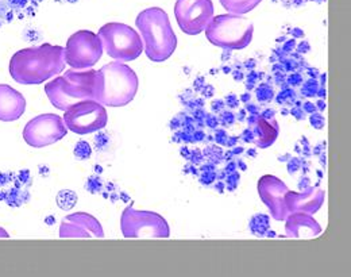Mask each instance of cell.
<instances>
[{
    "label": "cell",
    "mask_w": 351,
    "mask_h": 277,
    "mask_svg": "<svg viewBox=\"0 0 351 277\" xmlns=\"http://www.w3.org/2000/svg\"><path fill=\"white\" fill-rule=\"evenodd\" d=\"M11 77L23 86H38L65 69V47L51 44L18 50L10 60Z\"/></svg>",
    "instance_id": "6da1fadb"
},
{
    "label": "cell",
    "mask_w": 351,
    "mask_h": 277,
    "mask_svg": "<svg viewBox=\"0 0 351 277\" xmlns=\"http://www.w3.org/2000/svg\"><path fill=\"white\" fill-rule=\"evenodd\" d=\"M143 41L146 57L153 62H164L172 57L177 47L169 15L160 7H150L141 11L135 19Z\"/></svg>",
    "instance_id": "7a4b0ae2"
},
{
    "label": "cell",
    "mask_w": 351,
    "mask_h": 277,
    "mask_svg": "<svg viewBox=\"0 0 351 277\" xmlns=\"http://www.w3.org/2000/svg\"><path fill=\"white\" fill-rule=\"evenodd\" d=\"M100 73L96 69H68L64 76H57L45 86L50 103L61 111L82 100H97Z\"/></svg>",
    "instance_id": "3957f363"
},
{
    "label": "cell",
    "mask_w": 351,
    "mask_h": 277,
    "mask_svg": "<svg viewBox=\"0 0 351 277\" xmlns=\"http://www.w3.org/2000/svg\"><path fill=\"white\" fill-rule=\"evenodd\" d=\"M100 88L97 101L108 107H125L138 93L139 80L132 68L121 61L108 62L99 69Z\"/></svg>",
    "instance_id": "277c9868"
},
{
    "label": "cell",
    "mask_w": 351,
    "mask_h": 277,
    "mask_svg": "<svg viewBox=\"0 0 351 277\" xmlns=\"http://www.w3.org/2000/svg\"><path fill=\"white\" fill-rule=\"evenodd\" d=\"M204 32L207 40L214 47L242 50L253 41L254 25L243 15L221 14L213 18Z\"/></svg>",
    "instance_id": "5b68a950"
},
{
    "label": "cell",
    "mask_w": 351,
    "mask_h": 277,
    "mask_svg": "<svg viewBox=\"0 0 351 277\" xmlns=\"http://www.w3.org/2000/svg\"><path fill=\"white\" fill-rule=\"evenodd\" d=\"M99 37L108 57L126 62L136 60L143 51L141 34L132 26L121 22H110L100 27Z\"/></svg>",
    "instance_id": "8992f818"
},
{
    "label": "cell",
    "mask_w": 351,
    "mask_h": 277,
    "mask_svg": "<svg viewBox=\"0 0 351 277\" xmlns=\"http://www.w3.org/2000/svg\"><path fill=\"white\" fill-rule=\"evenodd\" d=\"M125 238H169L171 228L164 217L153 211H138L126 207L121 217Z\"/></svg>",
    "instance_id": "52a82bcc"
},
{
    "label": "cell",
    "mask_w": 351,
    "mask_h": 277,
    "mask_svg": "<svg viewBox=\"0 0 351 277\" xmlns=\"http://www.w3.org/2000/svg\"><path fill=\"white\" fill-rule=\"evenodd\" d=\"M64 123L75 134H90L103 130L108 122L106 107L97 100H82L64 111Z\"/></svg>",
    "instance_id": "ba28073f"
},
{
    "label": "cell",
    "mask_w": 351,
    "mask_h": 277,
    "mask_svg": "<svg viewBox=\"0 0 351 277\" xmlns=\"http://www.w3.org/2000/svg\"><path fill=\"white\" fill-rule=\"evenodd\" d=\"M103 50L99 34L90 30H79L66 41L65 64L76 71L89 69L99 62Z\"/></svg>",
    "instance_id": "9c48e42d"
},
{
    "label": "cell",
    "mask_w": 351,
    "mask_h": 277,
    "mask_svg": "<svg viewBox=\"0 0 351 277\" xmlns=\"http://www.w3.org/2000/svg\"><path fill=\"white\" fill-rule=\"evenodd\" d=\"M213 0H177L175 16L178 27L186 36H199L203 33L214 15Z\"/></svg>",
    "instance_id": "30bf717a"
},
{
    "label": "cell",
    "mask_w": 351,
    "mask_h": 277,
    "mask_svg": "<svg viewBox=\"0 0 351 277\" xmlns=\"http://www.w3.org/2000/svg\"><path fill=\"white\" fill-rule=\"evenodd\" d=\"M64 119L56 114H41L29 121L23 129V139L32 147L50 146L68 134Z\"/></svg>",
    "instance_id": "8fae6325"
},
{
    "label": "cell",
    "mask_w": 351,
    "mask_h": 277,
    "mask_svg": "<svg viewBox=\"0 0 351 277\" xmlns=\"http://www.w3.org/2000/svg\"><path fill=\"white\" fill-rule=\"evenodd\" d=\"M258 195L263 202V204L270 211V215L276 221H285L288 211L285 207V196L289 192V188L287 184L273 176V175H265L258 180Z\"/></svg>",
    "instance_id": "7c38bea8"
},
{
    "label": "cell",
    "mask_w": 351,
    "mask_h": 277,
    "mask_svg": "<svg viewBox=\"0 0 351 277\" xmlns=\"http://www.w3.org/2000/svg\"><path fill=\"white\" fill-rule=\"evenodd\" d=\"M61 238H104L100 222L87 213H75L65 217L60 225Z\"/></svg>",
    "instance_id": "4fadbf2b"
},
{
    "label": "cell",
    "mask_w": 351,
    "mask_h": 277,
    "mask_svg": "<svg viewBox=\"0 0 351 277\" xmlns=\"http://www.w3.org/2000/svg\"><path fill=\"white\" fill-rule=\"evenodd\" d=\"M326 200V192L317 186H308L302 192H289L285 196V207L288 214L291 213H306L316 214Z\"/></svg>",
    "instance_id": "5bb4252c"
},
{
    "label": "cell",
    "mask_w": 351,
    "mask_h": 277,
    "mask_svg": "<svg viewBox=\"0 0 351 277\" xmlns=\"http://www.w3.org/2000/svg\"><path fill=\"white\" fill-rule=\"evenodd\" d=\"M25 111V96L8 84H0V122L18 121Z\"/></svg>",
    "instance_id": "9a60e30c"
},
{
    "label": "cell",
    "mask_w": 351,
    "mask_h": 277,
    "mask_svg": "<svg viewBox=\"0 0 351 277\" xmlns=\"http://www.w3.org/2000/svg\"><path fill=\"white\" fill-rule=\"evenodd\" d=\"M323 231L317 221L306 213H291L285 218V235L288 238H313Z\"/></svg>",
    "instance_id": "2e32d148"
},
{
    "label": "cell",
    "mask_w": 351,
    "mask_h": 277,
    "mask_svg": "<svg viewBox=\"0 0 351 277\" xmlns=\"http://www.w3.org/2000/svg\"><path fill=\"white\" fill-rule=\"evenodd\" d=\"M254 142L260 149H266L271 146L280 134V125L274 118H265L263 115L257 117L254 126Z\"/></svg>",
    "instance_id": "e0dca14e"
},
{
    "label": "cell",
    "mask_w": 351,
    "mask_h": 277,
    "mask_svg": "<svg viewBox=\"0 0 351 277\" xmlns=\"http://www.w3.org/2000/svg\"><path fill=\"white\" fill-rule=\"evenodd\" d=\"M220 4L228 14L245 15L253 11L263 0H219Z\"/></svg>",
    "instance_id": "ac0fdd59"
},
{
    "label": "cell",
    "mask_w": 351,
    "mask_h": 277,
    "mask_svg": "<svg viewBox=\"0 0 351 277\" xmlns=\"http://www.w3.org/2000/svg\"><path fill=\"white\" fill-rule=\"evenodd\" d=\"M250 231L256 235L263 238L266 235V232L270 229V218L266 214H256L250 224H249Z\"/></svg>",
    "instance_id": "d6986e66"
},
{
    "label": "cell",
    "mask_w": 351,
    "mask_h": 277,
    "mask_svg": "<svg viewBox=\"0 0 351 277\" xmlns=\"http://www.w3.org/2000/svg\"><path fill=\"white\" fill-rule=\"evenodd\" d=\"M257 99L261 103H267L273 99V90L269 86H260V88L257 90Z\"/></svg>",
    "instance_id": "ffe728a7"
},
{
    "label": "cell",
    "mask_w": 351,
    "mask_h": 277,
    "mask_svg": "<svg viewBox=\"0 0 351 277\" xmlns=\"http://www.w3.org/2000/svg\"><path fill=\"white\" fill-rule=\"evenodd\" d=\"M75 156L79 157L80 160H86L90 156V146L87 142H80L75 147Z\"/></svg>",
    "instance_id": "44dd1931"
},
{
    "label": "cell",
    "mask_w": 351,
    "mask_h": 277,
    "mask_svg": "<svg viewBox=\"0 0 351 277\" xmlns=\"http://www.w3.org/2000/svg\"><path fill=\"white\" fill-rule=\"evenodd\" d=\"M239 180H241V175L235 171L232 173H228L227 178H226V186L228 191H235L237 186L239 184Z\"/></svg>",
    "instance_id": "7402d4cb"
},
{
    "label": "cell",
    "mask_w": 351,
    "mask_h": 277,
    "mask_svg": "<svg viewBox=\"0 0 351 277\" xmlns=\"http://www.w3.org/2000/svg\"><path fill=\"white\" fill-rule=\"evenodd\" d=\"M60 193L64 196V192H62V191H61ZM65 195H66V196H64V197H65L64 202H58V204H60V207H61L62 210H69V208H72V207L75 206V203L77 202V199H71V200H69V197L75 195V193L71 192V191H65Z\"/></svg>",
    "instance_id": "603a6c76"
},
{
    "label": "cell",
    "mask_w": 351,
    "mask_h": 277,
    "mask_svg": "<svg viewBox=\"0 0 351 277\" xmlns=\"http://www.w3.org/2000/svg\"><path fill=\"white\" fill-rule=\"evenodd\" d=\"M309 122H311V125H312L315 129H317V130L323 129L324 125H326L324 118H323L320 114H316V112H312V114H311Z\"/></svg>",
    "instance_id": "cb8c5ba5"
},
{
    "label": "cell",
    "mask_w": 351,
    "mask_h": 277,
    "mask_svg": "<svg viewBox=\"0 0 351 277\" xmlns=\"http://www.w3.org/2000/svg\"><path fill=\"white\" fill-rule=\"evenodd\" d=\"M317 91H319V86L315 80H309L302 88V93L306 95V96H313Z\"/></svg>",
    "instance_id": "d4e9b609"
},
{
    "label": "cell",
    "mask_w": 351,
    "mask_h": 277,
    "mask_svg": "<svg viewBox=\"0 0 351 277\" xmlns=\"http://www.w3.org/2000/svg\"><path fill=\"white\" fill-rule=\"evenodd\" d=\"M217 179V173L215 172H203V175L200 176V182L202 184L208 185L213 184Z\"/></svg>",
    "instance_id": "484cf974"
},
{
    "label": "cell",
    "mask_w": 351,
    "mask_h": 277,
    "mask_svg": "<svg viewBox=\"0 0 351 277\" xmlns=\"http://www.w3.org/2000/svg\"><path fill=\"white\" fill-rule=\"evenodd\" d=\"M291 97H292V99L295 97V93H293V91H291V90H285V91H282V93L278 95L277 101H278V103H285L287 100H291Z\"/></svg>",
    "instance_id": "4316f807"
},
{
    "label": "cell",
    "mask_w": 351,
    "mask_h": 277,
    "mask_svg": "<svg viewBox=\"0 0 351 277\" xmlns=\"http://www.w3.org/2000/svg\"><path fill=\"white\" fill-rule=\"evenodd\" d=\"M221 118H223L221 122H223L224 125H232V123H234V115H232L231 112H224Z\"/></svg>",
    "instance_id": "83f0119b"
},
{
    "label": "cell",
    "mask_w": 351,
    "mask_h": 277,
    "mask_svg": "<svg viewBox=\"0 0 351 277\" xmlns=\"http://www.w3.org/2000/svg\"><path fill=\"white\" fill-rule=\"evenodd\" d=\"M206 122H207V125L210 126V128H213V129H215L217 126H218V121H217V118L215 117H213V115H206Z\"/></svg>",
    "instance_id": "f1b7e54d"
},
{
    "label": "cell",
    "mask_w": 351,
    "mask_h": 277,
    "mask_svg": "<svg viewBox=\"0 0 351 277\" xmlns=\"http://www.w3.org/2000/svg\"><path fill=\"white\" fill-rule=\"evenodd\" d=\"M299 167H300V164L298 162V160H292L291 162H289V165H288V171H289V173L292 175V173H295L298 169H299Z\"/></svg>",
    "instance_id": "f546056e"
},
{
    "label": "cell",
    "mask_w": 351,
    "mask_h": 277,
    "mask_svg": "<svg viewBox=\"0 0 351 277\" xmlns=\"http://www.w3.org/2000/svg\"><path fill=\"white\" fill-rule=\"evenodd\" d=\"M242 138L245 142H254V133L252 132V130H245V133H243V136H242Z\"/></svg>",
    "instance_id": "4dcf8cb0"
},
{
    "label": "cell",
    "mask_w": 351,
    "mask_h": 277,
    "mask_svg": "<svg viewBox=\"0 0 351 277\" xmlns=\"http://www.w3.org/2000/svg\"><path fill=\"white\" fill-rule=\"evenodd\" d=\"M202 154L199 153V150H195V152H192V161L195 162V164H199L200 161H202Z\"/></svg>",
    "instance_id": "1f68e13d"
},
{
    "label": "cell",
    "mask_w": 351,
    "mask_h": 277,
    "mask_svg": "<svg viewBox=\"0 0 351 277\" xmlns=\"http://www.w3.org/2000/svg\"><path fill=\"white\" fill-rule=\"evenodd\" d=\"M289 83L291 84H300L302 83V77L299 75H292V77H289Z\"/></svg>",
    "instance_id": "d6a6232c"
},
{
    "label": "cell",
    "mask_w": 351,
    "mask_h": 277,
    "mask_svg": "<svg viewBox=\"0 0 351 277\" xmlns=\"http://www.w3.org/2000/svg\"><path fill=\"white\" fill-rule=\"evenodd\" d=\"M304 110L307 111V112H315L316 111V106L313 104V103H311V101H307L306 104H304Z\"/></svg>",
    "instance_id": "836d02e7"
},
{
    "label": "cell",
    "mask_w": 351,
    "mask_h": 277,
    "mask_svg": "<svg viewBox=\"0 0 351 277\" xmlns=\"http://www.w3.org/2000/svg\"><path fill=\"white\" fill-rule=\"evenodd\" d=\"M224 136H226V133L220 130V132L217 133V141L220 142V143H224V145H227V138H224Z\"/></svg>",
    "instance_id": "e575fe53"
},
{
    "label": "cell",
    "mask_w": 351,
    "mask_h": 277,
    "mask_svg": "<svg viewBox=\"0 0 351 277\" xmlns=\"http://www.w3.org/2000/svg\"><path fill=\"white\" fill-rule=\"evenodd\" d=\"M235 169H237L235 162H230V164L226 167V172H227V173H232V172H235Z\"/></svg>",
    "instance_id": "d590c367"
},
{
    "label": "cell",
    "mask_w": 351,
    "mask_h": 277,
    "mask_svg": "<svg viewBox=\"0 0 351 277\" xmlns=\"http://www.w3.org/2000/svg\"><path fill=\"white\" fill-rule=\"evenodd\" d=\"M202 172H215V169L213 165H206L202 168Z\"/></svg>",
    "instance_id": "8d00e7d4"
},
{
    "label": "cell",
    "mask_w": 351,
    "mask_h": 277,
    "mask_svg": "<svg viewBox=\"0 0 351 277\" xmlns=\"http://www.w3.org/2000/svg\"><path fill=\"white\" fill-rule=\"evenodd\" d=\"M317 107H319L320 111H324V110H326V103H324L323 100H320V101L317 103Z\"/></svg>",
    "instance_id": "74e56055"
},
{
    "label": "cell",
    "mask_w": 351,
    "mask_h": 277,
    "mask_svg": "<svg viewBox=\"0 0 351 277\" xmlns=\"http://www.w3.org/2000/svg\"><path fill=\"white\" fill-rule=\"evenodd\" d=\"M0 238H8V232L0 228Z\"/></svg>",
    "instance_id": "f35d334b"
},
{
    "label": "cell",
    "mask_w": 351,
    "mask_h": 277,
    "mask_svg": "<svg viewBox=\"0 0 351 277\" xmlns=\"http://www.w3.org/2000/svg\"><path fill=\"white\" fill-rule=\"evenodd\" d=\"M221 188H223V183H219V185H218V189H219L220 192H221Z\"/></svg>",
    "instance_id": "ab89813d"
}]
</instances>
